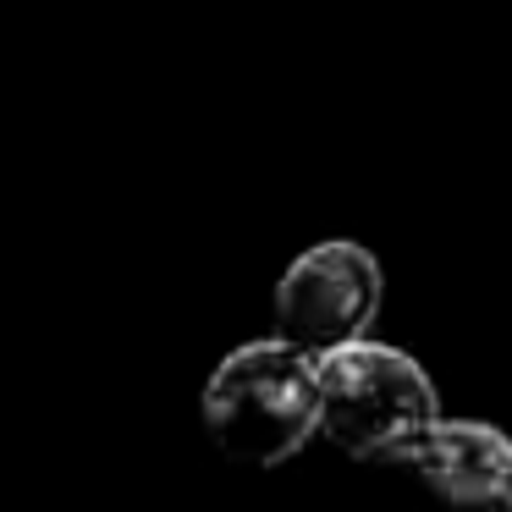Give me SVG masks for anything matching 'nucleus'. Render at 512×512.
Returning a JSON list of instances; mask_svg holds the SVG:
<instances>
[{"label":"nucleus","mask_w":512,"mask_h":512,"mask_svg":"<svg viewBox=\"0 0 512 512\" xmlns=\"http://www.w3.org/2000/svg\"><path fill=\"white\" fill-rule=\"evenodd\" d=\"M204 435L243 468H276L320 435V353L259 336L243 342L204 380Z\"/></svg>","instance_id":"f257e3e1"},{"label":"nucleus","mask_w":512,"mask_h":512,"mask_svg":"<svg viewBox=\"0 0 512 512\" xmlns=\"http://www.w3.org/2000/svg\"><path fill=\"white\" fill-rule=\"evenodd\" d=\"M430 496L468 512H512V435L485 419H435L402 463Z\"/></svg>","instance_id":"20e7f679"},{"label":"nucleus","mask_w":512,"mask_h":512,"mask_svg":"<svg viewBox=\"0 0 512 512\" xmlns=\"http://www.w3.org/2000/svg\"><path fill=\"white\" fill-rule=\"evenodd\" d=\"M435 419H441L435 380L402 347L358 336L320 353V435L347 457L397 468Z\"/></svg>","instance_id":"f03ea898"},{"label":"nucleus","mask_w":512,"mask_h":512,"mask_svg":"<svg viewBox=\"0 0 512 512\" xmlns=\"http://www.w3.org/2000/svg\"><path fill=\"white\" fill-rule=\"evenodd\" d=\"M380 292H386V276H380L375 254L353 237H325L281 270L270 314L287 342L309 347V353H331V347L369 336L380 314Z\"/></svg>","instance_id":"7ed1b4c3"}]
</instances>
